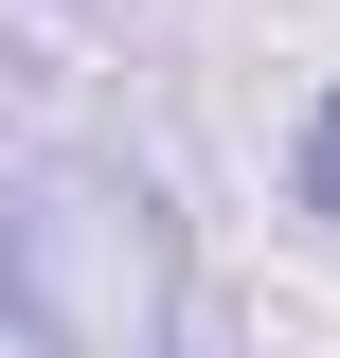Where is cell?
I'll list each match as a JSON object with an SVG mask.
<instances>
[{
    "label": "cell",
    "instance_id": "7a4b0ae2",
    "mask_svg": "<svg viewBox=\"0 0 340 358\" xmlns=\"http://www.w3.org/2000/svg\"><path fill=\"white\" fill-rule=\"evenodd\" d=\"M304 215L340 233V90H323V108H304Z\"/></svg>",
    "mask_w": 340,
    "mask_h": 358
},
{
    "label": "cell",
    "instance_id": "6da1fadb",
    "mask_svg": "<svg viewBox=\"0 0 340 358\" xmlns=\"http://www.w3.org/2000/svg\"><path fill=\"white\" fill-rule=\"evenodd\" d=\"M0 341L36 358H162L179 341V215L90 143L0 162Z\"/></svg>",
    "mask_w": 340,
    "mask_h": 358
}]
</instances>
